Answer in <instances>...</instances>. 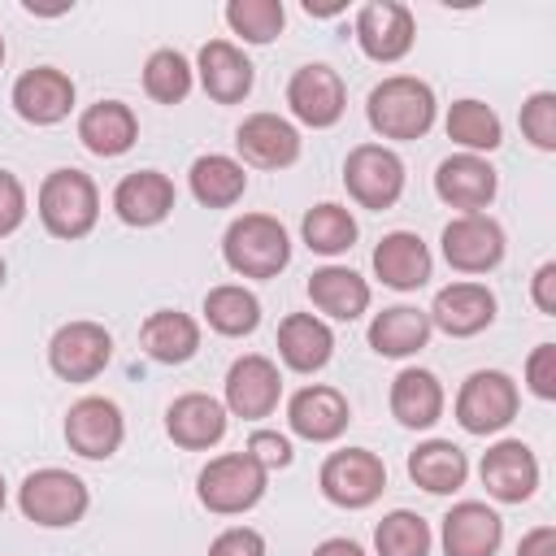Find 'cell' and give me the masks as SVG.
<instances>
[{
	"mask_svg": "<svg viewBox=\"0 0 556 556\" xmlns=\"http://www.w3.org/2000/svg\"><path fill=\"white\" fill-rule=\"evenodd\" d=\"M287 104L295 113V122L313 126V130H326L343 117L348 109V91H343V78L339 70H330L326 61H308L291 74L287 83Z\"/></svg>",
	"mask_w": 556,
	"mask_h": 556,
	"instance_id": "7c38bea8",
	"label": "cell"
},
{
	"mask_svg": "<svg viewBox=\"0 0 556 556\" xmlns=\"http://www.w3.org/2000/svg\"><path fill=\"white\" fill-rule=\"evenodd\" d=\"M308 300L334 321H356L369 308V282L348 265H321L308 274Z\"/></svg>",
	"mask_w": 556,
	"mask_h": 556,
	"instance_id": "83f0119b",
	"label": "cell"
},
{
	"mask_svg": "<svg viewBox=\"0 0 556 556\" xmlns=\"http://www.w3.org/2000/svg\"><path fill=\"white\" fill-rule=\"evenodd\" d=\"M443 261L456 274H491L504 261V226L491 213H460L443 226Z\"/></svg>",
	"mask_w": 556,
	"mask_h": 556,
	"instance_id": "9c48e42d",
	"label": "cell"
},
{
	"mask_svg": "<svg viewBox=\"0 0 556 556\" xmlns=\"http://www.w3.org/2000/svg\"><path fill=\"white\" fill-rule=\"evenodd\" d=\"M365 117L382 139H421L434 126V91L413 74H391L369 91Z\"/></svg>",
	"mask_w": 556,
	"mask_h": 556,
	"instance_id": "7a4b0ae2",
	"label": "cell"
},
{
	"mask_svg": "<svg viewBox=\"0 0 556 556\" xmlns=\"http://www.w3.org/2000/svg\"><path fill=\"white\" fill-rule=\"evenodd\" d=\"M304 13L308 17H334V13H343V4H313V0H304Z\"/></svg>",
	"mask_w": 556,
	"mask_h": 556,
	"instance_id": "c3c4849f",
	"label": "cell"
},
{
	"mask_svg": "<svg viewBox=\"0 0 556 556\" xmlns=\"http://www.w3.org/2000/svg\"><path fill=\"white\" fill-rule=\"evenodd\" d=\"M530 295H534V304H539V313H547V317H556V261H543V265L534 269V282H530Z\"/></svg>",
	"mask_w": 556,
	"mask_h": 556,
	"instance_id": "f6af8a7d",
	"label": "cell"
},
{
	"mask_svg": "<svg viewBox=\"0 0 556 556\" xmlns=\"http://www.w3.org/2000/svg\"><path fill=\"white\" fill-rule=\"evenodd\" d=\"M191 83H195V70L182 52L174 48H156L148 61H143V91L156 100V104H182L191 96Z\"/></svg>",
	"mask_w": 556,
	"mask_h": 556,
	"instance_id": "8d00e7d4",
	"label": "cell"
},
{
	"mask_svg": "<svg viewBox=\"0 0 556 556\" xmlns=\"http://www.w3.org/2000/svg\"><path fill=\"white\" fill-rule=\"evenodd\" d=\"M300 235H304L308 252H317V256H339V252H348V248L356 243V217H352V208L326 200V204H313V208L304 213Z\"/></svg>",
	"mask_w": 556,
	"mask_h": 556,
	"instance_id": "d590c367",
	"label": "cell"
},
{
	"mask_svg": "<svg viewBox=\"0 0 556 556\" xmlns=\"http://www.w3.org/2000/svg\"><path fill=\"white\" fill-rule=\"evenodd\" d=\"M204 321L226 339H243L261 326V300L239 282H222L204 295Z\"/></svg>",
	"mask_w": 556,
	"mask_h": 556,
	"instance_id": "e575fe53",
	"label": "cell"
},
{
	"mask_svg": "<svg viewBox=\"0 0 556 556\" xmlns=\"http://www.w3.org/2000/svg\"><path fill=\"white\" fill-rule=\"evenodd\" d=\"M195 74H200L204 96L217 100V104H239V100H248V91H252V83H256L252 61H248L243 48L230 43V39H208V43L200 48V56H195Z\"/></svg>",
	"mask_w": 556,
	"mask_h": 556,
	"instance_id": "7402d4cb",
	"label": "cell"
},
{
	"mask_svg": "<svg viewBox=\"0 0 556 556\" xmlns=\"http://www.w3.org/2000/svg\"><path fill=\"white\" fill-rule=\"evenodd\" d=\"M313 556H365V547H361L356 539L334 534V539H321V543L313 547Z\"/></svg>",
	"mask_w": 556,
	"mask_h": 556,
	"instance_id": "7dc6e473",
	"label": "cell"
},
{
	"mask_svg": "<svg viewBox=\"0 0 556 556\" xmlns=\"http://www.w3.org/2000/svg\"><path fill=\"white\" fill-rule=\"evenodd\" d=\"M278 356L295 374H317L334 356V334L313 313H287L278 321Z\"/></svg>",
	"mask_w": 556,
	"mask_h": 556,
	"instance_id": "4316f807",
	"label": "cell"
},
{
	"mask_svg": "<svg viewBox=\"0 0 556 556\" xmlns=\"http://www.w3.org/2000/svg\"><path fill=\"white\" fill-rule=\"evenodd\" d=\"M139 343L156 365H182L200 352V326H195V317H187L178 308H156L143 317Z\"/></svg>",
	"mask_w": 556,
	"mask_h": 556,
	"instance_id": "f546056e",
	"label": "cell"
},
{
	"mask_svg": "<svg viewBox=\"0 0 556 556\" xmlns=\"http://www.w3.org/2000/svg\"><path fill=\"white\" fill-rule=\"evenodd\" d=\"M78 139H83V148L91 156H122L139 139V117L122 100H96L78 117Z\"/></svg>",
	"mask_w": 556,
	"mask_h": 556,
	"instance_id": "484cf974",
	"label": "cell"
},
{
	"mask_svg": "<svg viewBox=\"0 0 556 556\" xmlns=\"http://www.w3.org/2000/svg\"><path fill=\"white\" fill-rule=\"evenodd\" d=\"M222 261L239 278H278L291 261V235L269 213H243L222 235Z\"/></svg>",
	"mask_w": 556,
	"mask_h": 556,
	"instance_id": "6da1fadb",
	"label": "cell"
},
{
	"mask_svg": "<svg viewBox=\"0 0 556 556\" xmlns=\"http://www.w3.org/2000/svg\"><path fill=\"white\" fill-rule=\"evenodd\" d=\"M521 135L539 152H556V91H534L521 104Z\"/></svg>",
	"mask_w": 556,
	"mask_h": 556,
	"instance_id": "ab89813d",
	"label": "cell"
},
{
	"mask_svg": "<svg viewBox=\"0 0 556 556\" xmlns=\"http://www.w3.org/2000/svg\"><path fill=\"white\" fill-rule=\"evenodd\" d=\"M0 65H4V35H0Z\"/></svg>",
	"mask_w": 556,
	"mask_h": 556,
	"instance_id": "816d5d0a",
	"label": "cell"
},
{
	"mask_svg": "<svg viewBox=\"0 0 556 556\" xmlns=\"http://www.w3.org/2000/svg\"><path fill=\"white\" fill-rule=\"evenodd\" d=\"M343 187L361 208H391L404 195V161L387 143H356L343 161Z\"/></svg>",
	"mask_w": 556,
	"mask_h": 556,
	"instance_id": "52a82bcc",
	"label": "cell"
},
{
	"mask_svg": "<svg viewBox=\"0 0 556 556\" xmlns=\"http://www.w3.org/2000/svg\"><path fill=\"white\" fill-rule=\"evenodd\" d=\"M226 426H230V413L222 400L204 395V391H187L178 395L169 408H165V434L187 447V452H208L226 439Z\"/></svg>",
	"mask_w": 556,
	"mask_h": 556,
	"instance_id": "ffe728a7",
	"label": "cell"
},
{
	"mask_svg": "<svg viewBox=\"0 0 556 556\" xmlns=\"http://www.w3.org/2000/svg\"><path fill=\"white\" fill-rule=\"evenodd\" d=\"M174 182L161 174V169H135L126 174L117 187H113V213L126 222V226H161L169 213H174Z\"/></svg>",
	"mask_w": 556,
	"mask_h": 556,
	"instance_id": "d4e9b609",
	"label": "cell"
},
{
	"mask_svg": "<svg viewBox=\"0 0 556 556\" xmlns=\"http://www.w3.org/2000/svg\"><path fill=\"white\" fill-rule=\"evenodd\" d=\"M408 478L430 495H452L469 478V460L452 439H426L408 452Z\"/></svg>",
	"mask_w": 556,
	"mask_h": 556,
	"instance_id": "4dcf8cb0",
	"label": "cell"
},
{
	"mask_svg": "<svg viewBox=\"0 0 556 556\" xmlns=\"http://www.w3.org/2000/svg\"><path fill=\"white\" fill-rule=\"evenodd\" d=\"M504 543V521L482 500H460L443 517V556H495Z\"/></svg>",
	"mask_w": 556,
	"mask_h": 556,
	"instance_id": "cb8c5ba5",
	"label": "cell"
},
{
	"mask_svg": "<svg viewBox=\"0 0 556 556\" xmlns=\"http://www.w3.org/2000/svg\"><path fill=\"white\" fill-rule=\"evenodd\" d=\"M113 361V334L100 321H65L48 339V365L61 382H91Z\"/></svg>",
	"mask_w": 556,
	"mask_h": 556,
	"instance_id": "30bf717a",
	"label": "cell"
},
{
	"mask_svg": "<svg viewBox=\"0 0 556 556\" xmlns=\"http://www.w3.org/2000/svg\"><path fill=\"white\" fill-rule=\"evenodd\" d=\"M391 417L408 430H430L443 417V382L430 369H400L391 382Z\"/></svg>",
	"mask_w": 556,
	"mask_h": 556,
	"instance_id": "f1b7e54d",
	"label": "cell"
},
{
	"mask_svg": "<svg viewBox=\"0 0 556 556\" xmlns=\"http://www.w3.org/2000/svg\"><path fill=\"white\" fill-rule=\"evenodd\" d=\"M13 109L30 126H56L74 109V78L56 65H35L13 83Z\"/></svg>",
	"mask_w": 556,
	"mask_h": 556,
	"instance_id": "ac0fdd59",
	"label": "cell"
},
{
	"mask_svg": "<svg viewBox=\"0 0 556 556\" xmlns=\"http://www.w3.org/2000/svg\"><path fill=\"white\" fill-rule=\"evenodd\" d=\"M495 191H500V174H495V165L486 156L456 152V156L439 161V169H434V195L447 208L486 213V204L495 200Z\"/></svg>",
	"mask_w": 556,
	"mask_h": 556,
	"instance_id": "2e32d148",
	"label": "cell"
},
{
	"mask_svg": "<svg viewBox=\"0 0 556 556\" xmlns=\"http://www.w3.org/2000/svg\"><path fill=\"white\" fill-rule=\"evenodd\" d=\"M430 543H434V534H430L426 517H417L408 508H395L374 526L378 556H430Z\"/></svg>",
	"mask_w": 556,
	"mask_h": 556,
	"instance_id": "74e56055",
	"label": "cell"
},
{
	"mask_svg": "<svg viewBox=\"0 0 556 556\" xmlns=\"http://www.w3.org/2000/svg\"><path fill=\"white\" fill-rule=\"evenodd\" d=\"M526 387L539 400H556V343H539L526 361Z\"/></svg>",
	"mask_w": 556,
	"mask_h": 556,
	"instance_id": "b9f144b4",
	"label": "cell"
},
{
	"mask_svg": "<svg viewBox=\"0 0 556 556\" xmlns=\"http://www.w3.org/2000/svg\"><path fill=\"white\" fill-rule=\"evenodd\" d=\"M430 326L452 339H473L495 321V295L482 282H447L430 304Z\"/></svg>",
	"mask_w": 556,
	"mask_h": 556,
	"instance_id": "44dd1931",
	"label": "cell"
},
{
	"mask_svg": "<svg viewBox=\"0 0 556 556\" xmlns=\"http://www.w3.org/2000/svg\"><path fill=\"white\" fill-rule=\"evenodd\" d=\"M317 486L334 508H352L356 513V508H369L387 491V465L369 447H343V452H330L321 460Z\"/></svg>",
	"mask_w": 556,
	"mask_h": 556,
	"instance_id": "8992f818",
	"label": "cell"
},
{
	"mask_svg": "<svg viewBox=\"0 0 556 556\" xmlns=\"http://www.w3.org/2000/svg\"><path fill=\"white\" fill-rule=\"evenodd\" d=\"M4 274H9V265H4V256H0V287H4Z\"/></svg>",
	"mask_w": 556,
	"mask_h": 556,
	"instance_id": "f907efd6",
	"label": "cell"
},
{
	"mask_svg": "<svg viewBox=\"0 0 556 556\" xmlns=\"http://www.w3.org/2000/svg\"><path fill=\"white\" fill-rule=\"evenodd\" d=\"M269 486V473L248 456V452H226V456H213L200 478H195V495L208 513L217 517H235V513H248L261 504Z\"/></svg>",
	"mask_w": 556,
	"mask_h": 556,
	"instance_id": "5b68a950",
	"label": "cell"
},
{
	"mask_svg": "<svg viewBox=\"0 0 556 556\" xmlns=\"http://www.w3.org/2000/svg\"><path fill=\"white\" fill-rule=\"evenodd\" d=\"M430 269H434V256H430L426 239L413 235V230H391L374 248V274L391 291H417V287H426L430 282Z\"/></svg>",
	"mask_w": 556,
	"mask_h": 556,
	"instance_id": "603a6c76",
	"label": "cell"
},
{
	"mask_svg": "<svg viewBox=\"0 0 556 556\" xmlns=\"http://www.w3.org/2000/svg\"><path fill=\"white\" fill-rule=\"evenodd\" d=\"M35 213L52 239H87L100 217V191L83 169H52L39 182Z\"/></svg>",
	"mask_w": 556,
	"mask_h": 556,
	"instance_id": "3957f363",
	"label": "cell"
},
{
	"mask_svg": "<svg viewBox=\"0 0 556 556\" xmlns=\"http://www.w3.org/2000/svg\"><path fill=\"white\" fill-rule=\"evenodd\" d=\"M413 39H417V30H413L408 4H400V0H369V4H361V13H356V43H361V52L369 61H378V65L404 61L413 52Z\"/></svg>",
	"mask_w": 556,
	"mask_h": 556,
	"instance_id": "5bb4252c",
	"label": "cell"
},
{
	"mask_svg": "<svg viewBox=\"0 0 556 556\" xmlns=\"http://www.w3.org/2000/svg\"><path fill=\"white\" fill-rule=\"evenodd\" d=\"M4 500H9V495H4V478H0V513H4Z\"/></svg>",
	"mask_w": 556,
	"mask_h": 556,
	"instance_id": "681fc988",
	"label": "cell"
},
{
	"mask_svg": "<svg viewBox=\"0 0 556 556\" xmlns=\"http://www.w3.org/2000/svg\"><path fill=\"white\" fill-rule=\"evenodd\" d=\"M348 421H352L348 395L326 382H308L287 400V426L308 443H334L348 430Z\"/></svg>",
	"mask_w": 556,
	"mask_h": 556,
	"instance_id": "e0dca14e",
	"label": "cell"
},
{
	"mask_svg": "<svg viewBox=\"0 0 556 556\" xmlns=\"http://www.w3.org/2000/svg\"><path fill=\"white\" fill-rule=\"evenodd\" d=\"M26 222V187L17 174L0 169V239H9Z\"/></svg>",
	"mask_w": 556,
	"mask_h": 556,
	"instance_id": "7bdbcfd3",
	"label": "cell"
},
{
	"mask_svg": "<svg viewBox=\"0 0 556 556\" xmlns=\"http://www.w3.org/2000/svg\"><path fill=\"white\" fill-rule=\"evenodd\" d=\"M243 452H248L265 473H269V469H287L291 456H295V452H291V439L278 434V430H252V439H248Z\"/></svg>",
	"mask_w": 556,
	"mask_h": 556,
	"instance_id": "60d3db41",
	"label": "cell"
},
{
	"mask_svg": "<svg viewBox=\"0 0 556 556\" xmlns=\"http://www.w3.org/2000/svg\"><path fill=\"white\" fill-rule=\"evenodd\" d=\"M235 148L256 169H287V165L300 161L304 139H300V130L287 117H278V113H252V117L239 122Z\"/></svg>",
	"mask_w": 556,
	"mask_h": 556,
	"instance_id": "d6986e66",
	"label": "cell"
},
{
	"mask_svg": "<svg viewBox=\"0 0 556 556\" xmlns=\"http://www.w3.org/2000/svg\"><path fill=\"white\" fill-rule=\"evenodd\" d=\"M17 508H22L26 521H35L43 530H61V526L83 521V513L91 508V491L78 473L48 465V469H35V473L22 478Z\"/></svg>",
	"mask_w": 556,
	"mask_h": 556,
	"instance_id": "277c9868",
	"label": "cell"
},
{
	"mask_svg": "<svg viewBox=\"0 0 556 556\" xmlns=\"http://www.w3.org/2000/svg\"><path fill=\"white\" fill-rule=\"evenodd\" d=\"M430 317L421 313V308H413V304H391V308H382L374 321H369V348L378 352V356H391V361H400V356H413V352H421L426 343H430Z\"/></svg>",
	"mask_w": 556,
	"mask_h": 556,
	"instance_id": "d6a6232c",
	"label": "cell"
},
{
	"mask_svg": "<svg viewBox=\"0 0 556 556\" xmlns=\"http://www.w3.org/2000/svg\"><path fill=\"white\" fill-rule=\"evenodd\" d=\"M126 439V417L104 395H83L65 413V443L83 460H109Z\"/></svg>",
	"mask_w": 556,
	"mask_h": 556,
	"instance_id": "8fae6325",
	"label": "cell"
},
{
	"mask_svg": "<svg viewBox=\"0 0 556 556\" xmlns=\"http://www.w3.org/2000/svg\"><path fill=\"white\" fill-rule=\"evenodd\" d=\"M517 382L504 369H473L456 391V421L469 434H495L517 417Z\"/></svg>",
	"mask_w": 556,
	"mask_h": 556,
	"instance_id": "ba28073f",
	"label": "cell"
},
{
	"mask_svg": "<svg viewBox=\"0 0 556 556\" xmlns=\"http://www.w3.org/2000/svg\"><path fill=\"white\" fill-rule=\"evenodd\" d=\"M443 126H447V139H452V143H460V148H465V152H473V156L495 152V148L504 143L500 113H495L491 104H482V100H452V109H447Z\"/></svg>",
	"mask_w": 556,
	"mask_h": 556,
	"instance_id": "836d02e7",
	"label": "cell"
},
{
	"mask_svg": "<svg viewBox=\"0 0 556 556\" xmlns=\"http://www.w3.org/2000/svg\"><path fill=\"white\" fill-rule=\"evenodd\" d=\"M208 556H265V539L252 526H230L208 543Z\"/></svg>",
	"mask_w": 556,
	"mask_h": 556,
	"instance_id": "ee69618b",
	"label": "cell"
},
{
	"mask_svg": "<svg viewBox=\"0 0 556 556\" xmlns=\"http://www.w3.org/2000/svg\"><path fill=\"white\" fill-rule=\"evenodd\" d=\"M517 556H556V526H534L530 534H521Z\"/></svg>",
	"mask_w": 556,
	"mask_h": 556,
	"instance_id": "bcb514c9",
	"label": "cell"
},
{
	"mask_svg": "<svg viewBox=\"0 0 556 556\" xmlns=\"http://www.w3.org/2000/svg\"><path fill=\"white\" fill-rule=\"evenodd\" d=\"M187 187H191V195H195L204 208H230V204L243 200L248 174H243V165H239L235 156H226V152H204V156L191 161Z\"/></svg>",
	"mask_w": 556,
	"mask_h": 556,
	"instance_id": "1f68e13d",
	"label": "cell"
},
{
	"mask_svg": "<svg viewBox=\"0 0 556 556\" xmlns=\"http://www.w3.org/2000/svg\"><path fill=\"white\" fill-rule=\"evenodd\" d=\"M226 26L243 43H274L287 26V9H282V0H230Z\"/></svg>",
	"mask_w": 556,
	"mask_h": 556,
	"instance_id": "f35d334b",
	"label": "cell"
},
{
	"mask_svg": "<svg viewBox=\"0 0 556 556\" xmlns=\"http://www.w3.org/2000/svg\"><path fill=\"white\" fill-rule=\"evenodd\" d=\"M282 400V374L269 356L248 352L226 369V413L243 421H261Z\"/></svg>",
	"mask_w": 556,
	"mask_h": 556,
	"instance_id": "4fadbf2b",
	"label": "cell"
},
{
	"mask_svg": "<svg viewBox=\"0 0 556 556\" xmlns=\"http://www.w3.org/2000/svg\"><path fill=\"white\" fill-rule=\"evenodd\" d=\"M478 478L486 486L491 500L500 504H521L534 495L539 486V456L521 443V439H500L482 452L478 460Z\"/></svg>",
	"mask_w": 556,
	"mask_h": 556,
	"instance_id": "9a60e30c",
	"label": "cell"
}]
</instances>
